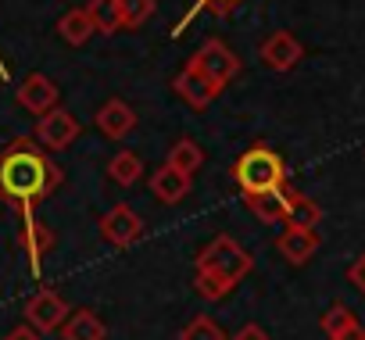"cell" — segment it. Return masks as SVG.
Instances as JSON below:
<instances>
[{
    "label": "cell",
    "mask_w": 365,
    "mask_h": 340,
    "mask_svg": "<svg viewBox=\"0 0 365 340\" xmlns=\"http://www.w3.org/2000/svg\"><path fill=\"white\" fill-rule=\"evenodd\" d=\"M58 187H61V168L47 158V150L36 140L15 136L0 150V201L29 212L33 205L47 201Z\"/></svg>",
    "instance_id": "6da1fadb"
},
{
    "label": "cell",
    "mask_w": 365,
    "mask_h": 340,
    "mask_svg": "<svg viewBox=\"0 0 365 340\" xmlns=\"http://www.w3.org/2000/svg\"><path fill=\"white\" fill-rule=\"evenodd\" d=\"M255 269V258L237 244V237L219 233L194 265V290L201 301H222L233 294V287Z\"/></svg>",
    "instance_id": "7a4b0ae2"
},
{
    "label": "cell",
    "mask_w": 365,
    "mask_h": 340,
    "mask_svg": "<svg viewBox=\"0 0 365 340\" xmlns=\"http://www.w3.org/2000/svg\"><path fill=\"white\" fill-rule=\"evenodd\" d=\"M233 176H237V183H240L244 194L276 190V187H287V165H283V158L272 147L258 143V147H251V150H244L237 158Z\"/></svg>",
    "instance_id": "3957f363"
},
{
    "label": "cell",
    "mask_w": 365,
    "mask_h": 340,
    "mask_svg": "<svg viewBox=\"0 0 365 340\" xmlns=\"http://www.w3.org/2000/svg\"><path fill=\"white\" fill-rule=\"evenodd\" d=\"M219 90H226L237 76H240V58L233 54V47H226L222 40H205V47L190 58Z\"/></svg>",
    "instance_id": "277c9868"
},
{
    "label": "cell",
    "mask_w": 365,
    "mask_h": 340,
    "mask_svg": "<svg viewBox=\"0 0 365 340\" xmlns=\"http://www.w3.org/2000/svg\"><path fill=\"white\" fill-rule=\"evenodd\" d=\"M68 301L58 294V290H40L26 301V322L40 333H54L68 322Z\"/></svg>",
    "instance_id": "5b68a950"
},
{
    "label": "cell",
    "mask_w": 365,
    "mask_h": 340,
    "mask_svg": "<svg viewBox=\"0 0 365 340\" xmlns=\"http://www.w3.org/2000/svg\"><path fill=\"white\" fill-rule=\"evenodd\" d=\"M76 136H79V122L65 108H54V111L40 115V122H36V143L43 150H65L76 143Z\"/></svg>",
    "instance_id": "8992f818"
},
{
    "label": "cell",
    "mask_w": 365,
    "mask_h": 340,
    "mask_svg": "<svg viewBox=\"0 0 365 340\" xmlns=\"http://www.w3.org/2000/svg\"><path fill=\"white\" fill-rule=\"evenodd\" d=\"M101 237L111 247H133L143 237V219L129 205H115L111 212L101 215Z\"/></svg>",
    "instance_id": "52a82bcc"
},
{
    "label": "cell",
    "mask_w": 365,
    "mask_h": 340,
    "mask_svg": "<svg viewBox=\"0 0 365 340\" xmlns=\"http://www.w3.org/2000/svg\"><path fill=\"white\" fill-rule=\"evenodd\" d=\"M172 90H175L182 101H187L194 111L208 108V104H212V101L222 93V90H219V86H215V83H212V79H208V76H205V72L194 65V61H187V65H182V72L172 79Z\"/></svg>",
    "instance_id": "ba28073f"
},
{
    "label": "cell",
    "mask_w": 365,
    "mask_h": 340,
    "mask_svg": "<svg viewBox=\"0 0 365 340\" xmlns=\"http://www.w3.org/2000/svg\"><path fill=\"white\" fill-rule=\"evenodd\" d=\"M262 65L265 68H272V72H290V68H297V61L304 58V47H301V40L290 33V29H276L272 36H265V43H262Z\"/></svg>",
    "instance_id": "9c48e42d"
},
{
    "label": "cell",
    "mask_w": 365,
    "mask_h": 340,
    "mask_svg": "<svg viewBox=\"0 0 365 340\" xmlns=\"http://www.w3.org/2000/svg\"><path fill=\"white\" fill-rule=\"evenodd\" d=\"M247 212L269 226H287L290 219V187H276V190H258V194H244Z\"/></svg>",
    "instance_id": "30bf717a"
},
{
    "label": "cell",
    "mask_w": 365,
    "mask_h": 340,
    "mask_svg": "<svg viewBox=\"0 0 365 340\" xmlns=\"http://www.w3.org/2000/svg\"><path fill=\"white\" fill-rule=\"evenodd\" d=\"M319 233L315 230H308V226H287L279 237H276V251L283 254V262H290V265H304V262H312L315 258V251H319Z\"/></svg>",
    "instance_id": "8fae6325"
},
{
    "label": "cell",
    "mask_w": 365,
    "mask_h": 340,
    "mask_svg": "<svg viewBox=\"0 0 365 340\" xmlns=\"http://www.w3.org/2000/svg\"><path fill=\"white\" fill-rule=\"evenodd\" d=\"M58 97H61L58 83L47 79V76H40V72L26 76V83L19 86V104H22L26 111H33V115H47V111H54V108H58Z\"/></svg>",
    "instance_id": "7c38bea8"
},
{
    "label": "cell",
    "mask_w": 365,
    "mask_h": 340,
    "mask_svg": "<svg viewBox=\"0 0 365 340\" xmlns=\"http://www.w3.org/2000/svg\"><path fill=\"white\" fill-rule=\"evenodd\" d=\"M97 129H101L108 140H125V136L136 129V111H133L125 101L111 97V101L101 104V111H97Z\"/></svg>",
    "instance_id": "4fadbf2b"
},
{
    "label": "cell",
    "mask_w": 365,
    "mask_h": 340,
    "mask_svg": "<svg viewBox=\"0 0 365 340\" xmlns=\"http://www.w3.org/2000/svg\"><path fill=\"white\" fill-rule=\"evenodd\" d=\"M150 194L161 205H179L182 197L190 194V176L179 172V168H172V165H161L158 172L150 176Z\"/></svg>",
    "instance_id": "5bb4252c"
},
{
    "label": "cell",
    "mask_w": 365,
    "mask_h": 340,
    "mask_svg": "<svg viewBox=\"0 0 365 340\" xmlns=\"http://www.w3.org/2000/svg\"><path fill=\"white\" fill-rule=\"evenodd\" d=\"M322 333H326V340H365V326L351 315V308H344V304H333V308H326V315H322Z\"/></svg>",
    "instance_id": "9a60e30c"
},
{
    "label": "cell",
    "mask_w": 365,
    "mask_h": 340,
    "mask_svg": "<svg viewBox=\"0 0 365 340\" xmlns=\"http://www.w3.org/2000/svg\"><path fill=\"white\" fill-rule=\"evenodd\" d=\"M19 247L33 258V265H40V258L54 247V230L47 222H36V219H26V226L19 230Z\"/></svg>",
    "instance_id": "2e32d148"
},
{
    "label": "cell",
    "mask_w": 365,
    "mask_h": 340,
    "mask_svg": "<svg viewBox=\"0 0 365 340\" xmlns=\"http://www.w3.org/2000/svg\"><path fill=\"white\" fill-rule=\"evenodd\" d=\"M61 336H65V340H104V336H108V326L101 322L97 311L79 308V311H72L68 322L61 326Z\"/></svg>",
    "instance_id": "e0dca14e"
},
{
    "label": "cell",
    "mask_w": 365,
    "mask_h": 340,
    "mask_svg": "<svg viewBox=\"0 0 365 340\" xmlns=\"http://www.w3.org/2000/svg\"><path fill=\"white\" fill-rule=\"evenodd\" d=\"M93 33H97V26H93V19H90L86 8H72V11H65L61 22H58V36H61L68 47H83Z\"/></svg>",
    "instance_id": "ac0fdd59"
},
{
    "label": "cell",
    "mask_w": 365,
    "mask_h": 340,
    "mask_svg": "<svg viewBox=\"0 0 365 340\" xmlns=\"http://www.w3.org/2000/svg\"><path fill=\"white\" fill-rule=\"evenodd\" d=\"M165 165H172V168H179V172L194 176L197 168L205 165V150H201V143H197V140L182 136V140H175V143H172V150H168Z\"/></svg>",
    "instance_id": "d6986e66"
},
{
    "label": "cell",
    "mask_w": 365,
    "mask_h": 340,
    "mask_svg": "<svg viewBox=\"0 0 365 340\" xmlns=\"http://www.w3.org/2000/svg\"><path fill=\"white\" fill-rule=\"evenodd\" d=\"M108 176H111V183H118V187L140 183V176H143V158H140L136 150H118V154L108 161Z\"/></svg>",
    "instance_id": "ffe728a7"
},
{
    "label": "cell",
    "mask_w": 365,
    "mask_h": 340,
    "mask_svg": "<svg viewBox=\"0 0 365 340\" xmlns=\"http://www.w3.org/2000/svg\"><path fill=\"white\" fill-rule=\"evenodd\" d=\"M86 11H90L97 33H104V36L125 29V22H122V4H118V0H90Z\"/></svg>",
    "instance_id": "44dd1931"
},
{
    "label": "cell",
    "mask_w": 365,
    "mask_h": 340,
    "mask_svg": "<svg viewBox=\"0 0 365 340\" xmlns=\"http://www.w3.org/2000/svg\"><path fill=\"white\" fill-rule=\"evenodd\" d=\"M319 222H322V208L312 197H304L301 190L290 187V219H287V226H308V230H315Z\"/></svg>",
    "instance_id": "7402d4cb"
},
{
    "label": "cell",
    "mask_w": 365,
    "mask_h": 340,
    "mask_svg": "<svg viewBox=\"0 0 365 340\" xmlns=\"http://www.w3.org/2000/svg\"><path fill=\"white\" fill-rule=\"evenodd\" d=\"M179 340H226V333L219 329V322L212 315H197L179 329Z\"/></svg>",
    "instance_id": "603a6c76"
},
{
    "label": "cell",
    "mask_w": 365,
    "mask_h": 340,
    "mask_svg": "<svg viewBox=\"0 0 365 340\" xmlns=\"http://www.w3.org/2000/svg\"><path fill=\"white\" fill-rule=\"evenodd\" d=\"M122 4V22L125 29H140L154 15V0H118Z\"/></svg>",
    "instance_id": "cb8c5ba5"
},
{
    "label": "cell",
    "mask_w": 365,
    "mask_h": 340,
    "mask_svg": "<svg viewBox=\"0 0 365 340\" xmlns=\"http://www.w3.org/2000/svg\"><path fill=\"white\" fill-rule=\"evenodd\" d=\"M237 4H240V0H197V8H208V11L219 15V19H226Z\"/></svg>",
    "instance_id": "d4e9b609"
},
{
    "label": "cell",
    "mask_w": 365,
    "mask_h": 340,
    "mask_svg": "<svg viewBox=\"0 0 365 340\" xmlns=\"http://www.w3.org/2000/svg\"><path fill=\"white\" fill-rule=\"evenodd\" d=\"M233 340H269V333H265V326L247 322V326H240V329L233 333Z\"/></svg>",
    "instance_id": "484cf974"
},
{
    "label": "cell",
    "mask_w": 365,
    "mask_h": 340,
    "mask_svg": "<svg viewBox=\"0 0 365 340\" xmlns=\"http://www.w3.org/2000/svg\"><path fill=\"white\" fill-rule=\"evenodd\" d=\"M4 340H43V333H40V329H33V326L26 322V326H15Z\"/></svg>",
    "instance_id": "4316f807"
},
{
    "label": "cell",
    "mask_w": 365,
    "mask_h": 340,
    "mask_svg": "<svg viewBox=\"0 0 365 340\" xmlns=\"http://www.w3.org/2000/svg\"><path fill=\"white\" fill-rule=\"evenodd\" d=\"M347 279H351V283H354V287L365 294V254H361V258H358V262L347 269Z\"/></svg>",
    "instance_id": "83f0119b"
}]
</instances>
